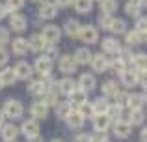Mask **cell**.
Wrapping results in <instances>:
<instances>
[{
  "label": "cell",
  "instance_id": "1",
  "mask_svg": "<svg viewBox=\"0 0 147 142\" xmlns=\"http://www.w3.org/2000/svg\"><path fill=\"white\" fill-rule=\"evenodd\" d=\"M2 114H6V116H9V118H21L22 116V105L19 101H15V99H9V101L4 105V112Z\"/></svg>",
  "mask_w": 147,
  "mask_h": 142
},
{
  "label": "cell",
  "instance_id": "2",
  "mask_svg": "<svg viewBox=\"0 0 147 142\" xmlns=\"http://www.w3.org/2000/svg\"><path fill=\"white\" fill-rule=\"evenodd\" d=\"M60 36H61V32H60V28L58 26H54V24H49V26H45L43 28V32H41V37H43L47 43H56L58 39H60Z\"/></svg>",
  "mask_w": 147,
  "mask_h": 142
},
{
  "label": "cell",
  "instance_id": "3",
  "mask_svg": "<svg viewBox=\"0 0 147 142\" xmlns=\"http://www.w3.org/2000/svg\"><path fill=\"white\" fill-rule=\"evenodd\" d=\"M78 37L84 41V43H97L99 34H97V30H95L93 26H82L80 32H78Z\"/></svg>",
  "mask_w": 147,
  "mask_h": 142
},
{
  "label": "cell",
  "instance_id": "4",
  "mask_svg": "<svg viewBox=\"0 0 147 142\" xmlns=\"http://www.w3.org/2000/svg\"><path fill=\"white\" fill-rule=\"evenodd\" d=\"M90 64H91V67H93L95 71H99V73L108 69V58L104 54H91Z\"/></svg>",
  "mask_w": 147,
  "mask_h": 142
},
{
  "label": "cell",
  "instance_id": "5",
  "mask_svg": "<svg viewBox=\"0 0 147 142\" xmlns=\"http://www.w3.org/2000/svg\"><path fill=\"white\" fill-rule=\"evenodd\" d=\"M76 66L78 64L75 62V58H73L71 54H63L60 58V69L63 73H75L76 71Z\"/></svg>",
  "mask_w": 147,
  "mask_h": 142
},
{
  "label": "cell",
  "instance_id": "6",
  "mask_svg": "<svg viewBox=\"0 0 147 142\" xmlns=\"http://www.w3.org/2000/svg\"><path fill=\"white\" fill-rule=\"evenodd\" d=\"M95 77L91 75V73H82L80 75V80H78V88L82 92H90V90H93L95 88Z\"/></svg>",
  "mask_w": 147,
  "mask_h": 142
},
{
  "label": "cell",
  "instance_id": "7",
  "mask_svg": "<svg viewBox=\"0 0 147 142\" xmlns=\"http://www.w3.org/2000/svg\"><path fill=\"white\" fill-rule=\"evenodd\" d=\"M130 133H132V129H130V125L127 124V122L123 120H117L114 125V135L117 137V139H127V137H130Z\"/></svg>",
  "mask_w": 147,
  "mask_h": 142
},
{
  "label": "cell",
  "instance_id": "8",
  "mask_svg": "<svg viewBox=\"0 0 147 142\" xmlns=\"http://www.w3.org/2000/svg\"><path fill=\"white\" fill-rule=\"evenodd\" d=\"M110 118L106 114H100V116H93V127L97 133H106L108 127H110Z\"/></svg>",
  "mask_w": 147,
  "mask_h": 142
},
{
  "label": "cell",
  "instance_id": "9",
  "mask_svg": "<svg viewBox=\"0 0 147 142\" xmlns=\"http://www.w3.org/2000/svg\"><path fill=\"white\" fill-rule=\"evenodd\" d=\"M15 75H17V79H30V75H32V66H30L28 62H17V66L13 67Z\"/></svg>",
  "mask_w": 147,
  "mask_h": 142
},
{
  "label": "cell",
  "instance_id": "10",
  "mask_svg": "<svg viewBox=\"0 0 147 142\" xmlns=\"http://www.w3.org/2000/svg\"><path fill=\"white\" fill-rule=\"evenodd\" d=\"M21 131L24 133L28 139H30V137H37V135H39V125H37V122L32 118V120H26L24 124H22Z\"/></svg>",
  "mask_w": 147,
  "mask_h": 142
},
{
  "label": "cell",
  "instance_id": "11",
  "mask_svg": "<svg viewBox=\"0 0 147 142\" xmlns=\"http://www.w3.org/2000/svg\"><path fill=\"white\" fill-rule=\"evenodd\" d=\"M102 51L108 52V54H117L121 51V45H119V41L115 37H106L102 41Z\"/></svg>",
  "mask_w": 147,
  "mask_h": 142
},
{
  "label": "cell",
  "instance_id": "12",
  "mask_svg": "<svg viewBox=\"0 0 147 142\" xmlns=\"http://www.w3.org/2000/svg\"><path fill=\"white\" fill-rule=\"evenodd\" d=\"M34 69L37 73H41V75H50V69H52V62L47 60L45 56H41V58L36 60V64H34Z\"/></svg>",
  "mask_w": 147,
  "mask_h": 142
},
{
  "label": "cell",
  "instance_id": "13",
  "mask_svg": "<svg viewBox=\"0 0 147 142\" xmlns=\"http://www.w3.org/2000/svg\"><path fill=\"white\" fill-rule=\"evenodd\" d=\"M69 105L71 107H80L82 103H86V92H82L80 88H76V90H73L71 94H69Z\"/></svg>",
  "mask_w": 147,
  "mask_h": 142
},
{
  "label": "cell",
  "instance_id": "14",
  "mask_svg": "<svg viewBox=\"0 0 147 142\" xmlns=\"http://www.w3.org/2000/svg\"><path fill=\"white\" fill-rule=\"evenodd\" d=\"M56 13H58V7L54 6V4H50V2L41 4V7H39V17L41 19H54Z\"/></svg>",
  "mask_w": 147,
  "mask_h": 142
},
{
  "label": "cell",
  "instance_id": "15",
  "mask_svg": "<svg viewBox=\"0 0 147 142\" xmlns=\"http://www.w3.org/2000/svg\"><path fill=\"white\" fill-rule=\"evenodd\" d=\"M30 112H32V116H34V118L41 120V118H45V116L49 114V107L45 105L43 101H37V103H34V105L30 107Z\"/></svg>",
  "mask_w": 147,
  "mask_h": 142
},
{
  "label": "cell",
  "instance_id": "16",
  "mask_svg": "<svg viewBox=\"0 0 147 142\" xmlns=\"http://www.w3.org/2000/svg\"><path fill=\"white\" fill-rule=\"evenodd\" d=\"M121 82H123V86H127V88L136 86V84H138L136 71H134V69H125L121 73Z\"/></svg>",
  "mask_w": 147,
  "mask_h": 142
},
{
  "label": "cell",
  "instance_id": "17",
  "mask_svg": "<svg viewBox=\"0 0 147 142\" xmlns=\"http://www.w3.org/2000/svg\"><path fill=\"white\" fill-rule=\"evenodd\" d=\"M17 135H19V127H15L13 124L2 125V140H6V142H13Z\"/></svg>",
  "mask_w": 147,
  "mask_h": 142
},
{
  "label": "cell",
  "instance_id": "18",
  "mask_svg": "<svg viewBox=\"0 0 147 142\" xmlns=\"http://www.w3.org/2000/svg\"><path fill=\"white\" fill-rule=\"evenodd\" d=\"M65 120H67V125H69V127H73V129H80L84 125V118L80 116L76 110H71V112L67 114Z\"/></svg>",
  "mask_w": 147,
  "mask_h": 142
},
{
  "label": "cell",
  "instance_id": "19",
  "mask_svg": "<svg viewBox=\"0 0 147 142\" xmlns=\"http://www.w3.org/2000/svg\"><path fill=\"white\" fill-rule=\"evenodd\" d=\"M75 62L76 64H90V60H91V51L88 47H80V49H76V52H75Z\"/></svg>",
  "mask_w": 147,
  "mask_h": 142
},
{
  "label": "cell",
  "instance_id": "20",
  "mask_svg": "<svg viewBox=\"0 0 147 142\" xmlns=\"http://www.w3.org/2000/svg\"><path fill=\"white\" fill-rule=\"evenodd\" d=\"M45 47H47V41L41 37V34H34L28 39V49H32V51H43Z\"/></svg>",
  "mask_w": 147,
  "mask_h": 142
},
{
  "label": "cell",
  "instance_id": "21",
  "mask_svg": "<svg viewBox=\"0 0 147 142\" xmlns=\"http://www.w3.org/2000/svg\"><path fill=\"white\" fill-rule=\"evenodd\" d=\"M58 86H56V90L58 92H61V94H71L73 90H76V82L73 79H63V80H60V82H56Z\"/></svg>",
  "mask_w": 147,
  "mask_h": 142
},
{
  "label": "cell",
  "instance_id": "22",
  "mask_svg": "<svg viewBox=\"0 0 147 142\" xmlns=\"http://www.w3.org/2000/svg\"><path fill=\"white\" fill-rule=\"evenodd\" d=\"M0 80H2V84H4V86L15 84V80H17V75H15L13 67H4V71L0 73Z\"/></svg>",
  "mask_w": 147,
  "mask_h": 142
},
{
  "label": "cell",
  "instance_id": "23",
  "mask_svg": "<svg viewBox=\"0 0 147 142\" xmlns=\"http://www.w3.org/2000/svg\"><path fill=\"white\" fill-rule=\"evenodd\" d=\"M144 118H145V114H144V109H134V110H130V114H129V118H127V124H134V125H140V124H144Z\"/></svg>",
  "mask_w": 147,
  "mask_h": 142
},
{
  "label": "cell",
  "instance_id": "24",
  "mask_svg": "<svg viewBox=\"0 0 147 142\" xmlns=\"http://www.w3.org/2000/svg\"><path fill=\"white\" fill-rule=\"evenodd\" d=\"M9 24H11V28H13L15 32H22V30L26 28V19L22 17V15H17V13H13V15H11V21H9Z\"/></svg>",
  "mask_w": 147,
  "mask_h": 142
},
{
  "label": "cell",
  "instance_id": "25",
  "mask_svg": "<svg viewBox=\"0 0 147 142\" xmlns=\"http://www.w3.org/2000/svg\"><path fill=\"white\" fill-rule=\"evenodd\" d=\"M91 107H93V116H100V114H106L108 112V107H110V105H108V99L100 97Z\"/></svg>",
  "mask_w": 147,
  "mask_h": 142
},
{
  "label": "cell",
  "instance_id": "26",
  "mask_svg": "<svg viewBox=\"0 0 147 142\" xmlns=\"http://www.w3.org/2000/svg\"><path fill=\"white\" fill-rule=\"evenodd\" d=\"M80 28H82V26H80L78 21H75V19H69V21L65 22V28H63V30H65V34H67V36L75 37V36H78Z\"/></svg>",
  "mask_w": 147,
  "mask_h": 142
},
{
  "label": "cell",
  "instance_id": "27",
  "mask_svg": "<svg viewBox=\"0 0 147 142\" xmlns=\"http://www.w3.org/2000/svg\"><path fill=\"white\" fill-rule=\"evenodd\" d=\"M13 52L15 54H26L28 52V39H24V37L13 39Z\"/></svg>",
  "mask_w": 147,
  "mask_h": 142
},
{
  "label": "cell",
  "instance_id": "28",
  "mask_svg": "<svg viewBox=\"0 0 147 142\" xmlns=\"http://www.w3.org/2000/svg\"><path fill=\"white\" fill-rule=\"evenodd\" d=\"M144 103H145V94H129V107H132V110L134 109H142L144 107Z\"/></svg>",
  "mask_w": 147,
  "mask_h": 142
},
{
  "label": "cell",
  "instance_id": "29",
  "mask_svg": "<svg viewBox=\"0 0 147 142\" xmlns=\"http://www.w3.org/2000/svg\"><path fill=\"white\" fill-rule=\"evenodd\" d=\"M102 92L108 97H115V94H119V84L115 80H106L104 86H102Z\"/></svg>",
  "mask_w": 147,
  "mask_h": 142
},
{
  "label": "cell",
  "instance_id": "30",
  "mask_svg": "<svg viewBox=\"0 0 147 142\" xmlns=\"http://www.w3.org/2000/svg\"><path fill=\"white\" fill-rule=\"evenodd\" d=\"M119 2L117 0H100V10H102V13H114L115 10H117Z\"/></svg>",
  "mask_w": 147,
  "mask_h": 142
},
{
  "label": "cell",
  "instance_id": "31",
  "mask_svg": "<svg viewBox=\"0 0 147 142\" xmlns=\"http://www.w3.org/2000/svg\"><path fill=\"white\" fill-rule=\"evenodd\" d=\"M110 30L114 34H123V32H127V22L123 21V19H112Z\"/></svg>",
  "mask_w": 147,
  "mask_h": 142
},
{
  "label": "cell",
  "instance_id": "32",
  "mask_svg": "<svg viewBox=\"0 0 147 142\" xmlns=\"http://www.w3.org/2000/svg\"><path fill=\"white\" fill-rule=\"evenodd\" d=\"M75 10L80 11V13H88V11L91 10V6H93V0H75Z\"/></svg>",
  "mask_w": 147,
  "mask_h": 142
},
{
  "label": "cell",
  "instance_id": "33",
  "mask_svg": "<svg viewBox=\"0 0 147 142\" xmlns=\"http://www.w3.org/2000/svg\"><path fill=\"white\" fill-rule=\"evenodd\" d=\"M132 64L134 67H136L138 71H145V66H147V58L144 52H140V54H134L132 56Z\"/></svg>",
  "mask_w": 147,
  "mask_h": 142
},
{
  "label": "cell",
  "instance_id": "34",
  "mask_svg": "<svg viewBox=\"0 0 147 142\" xmlns=\"http://www.w3.org/2000/svg\"><path fill=\"white\" fill-rule=\"evenodd\" d=\"M144 39H145V34H140V32H136V30H132V32L127 34V43H129V45L142 43Z\"/></svg>",
  "mask_w": 147,
  "mask_h": 142
},
{
  "label": "cell",
  "instance_id": "35",
  "mask_svg": "<svg viewBox=\"0 0 147 142\" xmlns=\"http://www.w3.org/2000/svg\"><path fill=\"white\" fill-rule=\"evenodd\" d=\"M73 110V107L69 105L67 101L65 103H58L56 105V114H58V118H67V114Z\"/></svg>",
  "mask_w": 147,
  "mask_h": 142
},
{
  "label": "cell",
  "instance_id": "36",
  "mask_svg": "<svg viewBox=\"0 0 147 142\" xmlns=\"http://www.w3.org/2000/svg\"><path fill=\"white\" fill-rule=\"evenodd\" d=\"M76 112H78L82 118H93V107L86 101V103H82V105L78 107V110H76Z\"/></svg>",
  "mask_w": 147,
  "mask_h": 142
},
{
  "label": "cell",
  "instance_id": "37",
  "mask_svg": "<svg viewBox=\"0 0 147 142\" xmlns=\"http://www.w3.org/2000/svg\"><path fill=\"white\" fill-rule=\"evenodd\" d=\"M108 67H110L112 71L119 73V75L125 71V64H123V60H121V58H115V60H112V62H108Z\"/></svg>",
  "mask_w": 147,
  "mask_h": 142
},
{
  "label": "cell",
  "instance_id": "38",
  "mask_svg": "<svg viewBox=\"0 0 147 142\" xmlns=\"http://www.w3.org/2000/svg\"><path fill=\"white\" fill-rule=\"evenodd\" d=\"M45 51H47V56H45V58L50 60V62H52V60H56V58H58V54H60L58 47H56V45H52V43H47Z\"/></svg>",
  "mask_w": 147,
  "mask_h": 142
},
{
  "label": "cell",
  "instance_id": "39",
  "mask_svg": "<svg viewBox=\"0 0 147 142\" xmlns=\"http://www.w3.org/2000/svg\"><path fill=\"white\" fill-rule=\"evenodd\" d=\"M45 99H43V103L47 107H50V105H58V95H56V92L54 90H50V92H45Z\"/></svg>",
  "mask_w": 147,
  "mask_h": 142
},
{
  "label": "cell",
  "instance_id": "40",
  "mask_svg": "<svg viewBox=\"0 0 147 142\" xmlns=\"http://www.w3.org/2000/svg\"><path fill=\"white\" fill-rule=\"evenodd\" d=\"M28 94H36V95L43 94V86H41V80H30V84H28Z\"/></svg>",
  "mask_w": 147,
  "mask_h": 142
},
{
  "label": "cell",
  "instance_id": "41",
  "mask_svg": "<svg viewBox=\"0 0 147 142\" xmlns=\"http://www.w3.org/2000/svg\"><path fill=\"white\" fill-rule=\"evenodd\" d=\"M106 116L110 118V122H112V120H119V116H121V107H117V105H110V107H108Z\"/></svg>",
  "mask_w": 147,
  "mask_h": 142
},
{
  "label": "cell",
  "instance_id": "42",
  "mask_svg": "<svg viewBox=\"0 0 147 142\" xmlns=\"http://www.w3.org/2000/svg\"><path fill=\"white\" fill-rule=\"evenodd\" d=\"M99 24H100V28L110 30V24H112V15H108V13H100V15H99Z\"/></svg>",
  "mask_w": 147,
  "mask_h": 142
},
{
  "label": "cell",
  "instance_id": "43",
  "mask_svg": "<svg viewBox=\"0 0 147 142\" xmlns=\"http://www.w3.org/2000/svg\"><path fill=\"white\" fill-rule=\"evenodd\" d=\"M22 6H24V0H7L6 10L7 11H17V10H21Z\"/></svg>",
  "mask_w": 147,
  "mask_h": 142
},
{
  "label": "cell",
  "instance_id": "44",
  "mask_svg": "<svg viewBox=\"0 0 147 142\" xmlns=\"http://www.w3.org/2000/svg\"><path fill=\"white\" fill-rule=\"evenodd\" d=\"M115 105L117 107H127L129 105V94H125V92H119V94H115Z\"/></svg>",
  "mask_w": 147,
  "mask_h": 142
},
{
  "label": "cell",
  "instance_id": "45",
  "mask_svg": "<svg viewBox=\"0 0 147 142\" xmlns=\"http://www.w3.org/2000/svg\"><path fill=\"white\" fill-rule=\"evenodd\" d=\"M145 28H147V19H145V17H140V19L136 21V32L145 34Z\"/></svg>",
  "mask_w": 147,
  "mask_h": 142
},
{
  "label": "cell",
  "instance_id": "46",
  "mask_svg": "<svg viewBox=\"0 0 147 142\" xmlns=\"http://www.w3.org/2000/svg\"><path fill=\"white\" fill-rule=\"evenodd\" d=\"M7 41H9V32H7L6 28H2V26H0V47H4Z\"/></svg>",
  "mask_w": 147,
  "mask_h": 142
},
{
  "label": "cell",
  "instance_id": "47",
  "mask_svg": "<svg viewBox=\"0 0 147 142\" xmlns=\"http://www.w3.org/2000/svg\"><path fill=\"white\" fill-rule=\"evenodd\" d=\"M75 142H93V140H91L90 133H80V135L75 137Z\"/></svg>",
  "mask_w": 147,
  "mask_h": 142
},
{
  "label": "cell",
  "instance_id": "48",
  "mask_svg": "<svg viewBox=\"0 0 147 142\" xmlns=\"http://www.w3.org/2000/svg\"><path fill=\"white\" fill-rule=\"evenodd\" d=\"M121 52V60H123V64H127V62H132V52L129 51V49H125V51H119Z\"/></svg>",
  "mask_w": 147,
  "mask_h": 142
},
{
  "label": "cell",
  "instance_id": "49",
  "mask_svg": "<svg viewBox=\"0 0 147 142\" xmlns=\"http://www.w3.org/2000/svg\"><path fill=\"white\" fill-rule=\"evenodd\" d=\"M7 60H9V54H7L6 47H0V66L7 64Z\"/></svg>",
  "mask_w": 147,
  "mask_h": 142
},
{
  "label": "cell",
  "instance_id": "50",
  "mask_svg": "<svg viewBox=\"0 0 147 142\" xmlns=\"http://www.w3.org/2000/svg\"><path fill=\"white\" fill-rule=\"evenodd\" d=\"M73 4V0H56V4H54V6H60V7H67V6H71Z\"/></svg>",
  "mask_w": 147,
  "mask_h": 142
},
{
  "label": "cell",
  "instance_id": "51",
  "mask_svg": "<svg viewBox=\"0 0 147 142\" xmlns=\"http://www.w3.org/2000/svg\"><path fill=\"white\" fill-rule=\"evenodd\" d=\"M6 13H7V10L2 6V4H0V19H4V17H6Z\"/></svg>",
  "mask_w": 147,
  "mask_h": 142
},
{
  "label": "cell",
  "instance_id": "52",
  "mask_svg": "<svg viewBox=\"0 0 147 142\" xmlns=\"http://www.w3.org/2000/svg\"><path fill=\"white\" fill-rule=\"evenodd\" d=\"M28 142H43V139H41V137L37 135V137H30V139H28Z\"/></svg>",
  "mask_w": 147,
  "mask_h": 142
},
{
  "label": "cell",
  "instance_id": "53",
  "mask_svg": "<svg viewBox=\"0 0 147 142\" xmlns=\"http://www.w3.org/2000/svg\"><path fill=\"white\" fill-rule=\"evenodd\" d=\"M140 137H142V142H145V139H147V131H145V129H142Z\"/></svg>",
  "mask_w": 147,
  "mask_h": 142
},
{
  "label": "cell",
  "instance_id": "54",
  "mask_svg": "<svg viewBox=\"0 0 147 142\" xmlns=\"http://www.w3.org/2000/svg\"><path fill=\"white\" fill-rule=\"evenodd\" d=\"M2 125H4V114L0 112V127H2Z\"/></svg>",
  "mask_w": 147,
  "mask_h": 142
},
{
  "label": "cell",
  "instance_id": "55",
  "mask_svg": "<svg viewBox=\"0 0 147 142\" xmlns=\"http://www.w3.org/2000/svg\"><path fill=\"white\" fill-rule=\"evenodd\" d=\"M52 142H63V140H52Z\"/></svg>",
  "mask_w": 147,
  "mask_h": 142
},
{
  "label": "cell",
  "instance_id": "56",
  "mask_svg": "<svg viewBox=\"0 0 147 142\" xmlns=\"http://www.w3.org/2000/svg\"><path fill=\"white\" fill-rule=\"evenodd\" d=\"M37 2H47V0H37Z\"/></svg>",
  "mask_w": 147,
  "mask_h": 142
},
{
  "label": "cell",
  "instance_id": "57",
  "mask_svg": "<svg viewBox=\"0 0 147 142\" xmlns=\"http://www.w3.org/2000/svg\"><path fill=\"white\" fill-rule=\"evenodd\" d=\"M2 86H4V84H2V80H0V88H2Z\"/></svg>",
  "mask_w": 147,
  "mask_h": 142
},
{
  "label": "cell",
  "instance_id": "58",
  "mask_svg": "<svg viewBox=\"0 0 147 142\" xmlns=\"http://www.w3.org/2000/svg\"><path fill=\"white\" fill-rule=\"evenodd\" d=\"M106 142H110V140H106Z\"/></svg>",
  "mask_w": 147,
  "mask_h": 142
}]
</instances>
